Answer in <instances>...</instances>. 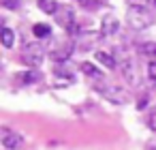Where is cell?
<instances>
[{
    "instance_id": "obj_15",
    "label": "cell",
    "mask_w": 156,
    "mask_h": 150,
    "mask_svg": "<svg viewBox=\"0 0 156 150\" xmlns=\"http://www.w3.org/2000/svg\"><path fill=\"white\" fill-rule=\"evenodd\" d=\"M32 32H34V37L43 39V37H49V35H51V28H49L47 24H34V26H32Z\"/></svg>"
},
{
    "instance_id": "obj_1",
    "label": "cell",
    "mask_w": 156,
    "mask_h": 150,
    "mask_svg": "<svg viewBox=\"0 0 156 150\" xmlns=\"http://www.w3.org/2000/svg\"><path fill=\"white\" fill-rule=\"evenodd\" d=\"M154 20H156L154 11L145 5H130L126 9V24L133 30H145L154 24Z\"/></svg>"
},
{
    "instance_id": "obj_4",
    "label": "cell",
    "mask_w": 156,
    "mask_h": 150,
    "mask_svg": "<svg viewBox=\"0 0 156 150\" xmlns=\"http://www.w3.org/2000/svg\"><path fill=\"white\" fill-rule=\"evenodd\" d=\"M41 60H43V49H41V45H39V43H28V45L24 47V52H22V62L28 64L30 69H37V67L41 64Z\"/></svg>"
},
{
    "instance_id": "obj_19",
    "label": "cell",
    "mask_w": 156,
    "mask_h": 150,
    "mask_svg": "<svg viewBox=\"0 0 156 150\" xmlns=\"http://www.w3.org/2000/svg\"><path fill=\"white\" fill-rule=\"evenodd\" d=\"M147 77H150L152 82H156V62H150V64H147Z\"/></svg>"
},
{
    "instance_id": "obj_10",
    "label": "cell",
    "mask_w": 156,
    "mask_h": 150,
    "mask_svg": "<svg viewBox=\"0 0 156 150\" xmlns=\"http://www.w3.org/2000/svg\"><path fill=\"white\" fill-rule=\"evenodd\" d=\"M101 37H103L101 32H81V35H79V43H81L79 47H81V49H90V47L94 45V41H98Z\"/></svg>"
},
{
    "instance_id": "obj_14",
    "label": "cell",
    "mask_w": 156,
    "mask_h": 150,
    "mask_svg": "<svg viewBox=\"0 0 156 150\" xmlns=\"http://www.w3.org/2000/svg\"><path fill=\"white\" fill-rule=\"evenodd\" d=\"M139 52L150 60V62H156V43H143L139 47Z\"/></svg>"
},
{
    "instance_id": "obj_13",
    "label": "cell",
    "mask_w": 156,
    "mask_h": 150,
    "mask_svg": "<svg viewBox=\"0 0 156 150\" xmlns=\"http://www.w3.org/2000/svg\"><path fill=\"white\" fill-rule=\"evenodd\" d=\"M81 71H83L88 77H92L94 82H101V79H103V73H101L92 62H83V64H81Z\"/></svg>"
},
{
    "instance_id": "obj_20",
    "label": "cell",
    "mask_w": 156,
    "mask_h": 150,
    "mask_svg": "<svg viewBox=\"0 0 156 150\" xmlns=\"http://www.w3.org/2000/svg\"><path fill=\"white\" fill-rule=\"evenodd\" d=\"M5 9H17L20 7V0H2Z\"/></svg>"
},
{
    "instance_id": "obj_11",
    "label": "cell",
    "mask_w": 156,
    "mask_h": 150,
    "mask_svg": "<svg viewBox=\"0 0 156 150\" xmlns=\"http://www.w3.org/2000/svg\"><path fill=\"white\" fill-rule=\"evenodd\" d=\"M37 5H39V9H41L43 13H47V15H56V11L60 9V5L56 2V0H37Z\"/></svg>"
},
{
    "instance_id": "obj_9",
    "label": "cell",
    "mask_w": 156,
    "mask_h": 150,
    "mask_svg": "<svg viewBox=\"0 0 156 150\" xmlns=\"http://www.w3.org/2000/svg\"><path fill=\"white\" fill-rule=\"evenodd\" d=\"M118 32H120V22L113 15H105L103 17V24H101V35L103 37H113Z\"/></svg>"
},
{
    "instance_id": "obj_16",
    "label": "cell",
    "mask_w": 156,
    "mask_h": 150,
    "mask_svg": "<svg viewBox=\"0 0 156 150\" xmlns=\"http://www.w3.org/2000/svg\"><path fill=\"white\" fill-rule=\"evenodd\" d=\"M13 43H15V32L5 26V28H2V45H5V47H13Z\"/></svg>"
},
{
    "instance_id": "obj_21",
    "label": "cell",
    "mask_w": 156,
    "mask_h": 150,
    "mask_svg": "<svg viewBox=\"0 0 156 150\" xmlns=\"http://www.w3.org/2000/svg\"><path fill=\"white\" fill-rule=\"evenodd\" d=\"M150 2H152V5H154V7H156V0H150Z\"/></svg>"
},
{
    "instance_id": "obj_7",
    "label": "cell",
    "mask_w": 156,
    "mask_h": 150,
    "mask_svg": "<svg viewBox=\"0 0 156 150\" xmlns=\"http://www.w3.org/2000/svg\"><path fill=\"white\" fill-rule=\"evenodd\" d=\"M41 73L37 69H28V71H22V73H15V84L20 86H30V84H37L41 82Z\"/></svg>"
},
{
    "instance_id": "obj_5",
    "label": "cell",
    "mask_w": 156,
    "mask_h": 150,
    "mask_svg": "<svg viewBox=\"0 0 156 150\" xmlns=\"http://www.w3.org/2000/svg\"><path fill=\"white\" fill-rule=\"evenodd\" d=\"M73 52H75V43H73V41H62V43H58L49 54H51V60H56L58 64H64Z\"/></svg>"
},
{
    "instance_id": "obj_12",
    "label": "cell",
    "mask_w": 156,
    "mask_h": 150,
    "mask_svg": "<svg viewBox=\"0 0 156 150\" xmlns=\"http://www.w3.org/2000/svg\"><path fill=\"white\" fill-rule=\"evenodd\" d=\"M96 60H98L103 67H107V69H115V67H118L115 56H111V54H107V52H96Z\"/></svg>"
},
{
    "instance_id": "obj_8",
    "label": "cell",
    "mask_w": 156,
    "mask_h": 150,
    "mask_svg": "<svg viewBox=\"0 0 156 150\" xmlns=\"http://www.w3.org/2000/svg\"><path fill=\"white\" fill-rule=\"evenodd\" d=\"M22 135H17L15 131H11V129H2V146L7 148V150H17V148H22Z\"/></svg>"
},
{
    "instance_id": "obj_2",
    "label": "cell",
    "mask_w": 156,
    "mask_h": 150,
    "mask_svg": "<svg viewBox=\"0 0 156 150\" xmlns=\"http://www.w3.org/2000/svg\"><path fill=\"white\" fill-rule=\"evenodd\" d=\"M115 62L120 67V73L126 77V82H130V84H137L139 82V69H137V62L133 60L130 54L118 49L115 52Z\"/></svg>"
},
{
    "instance_id": "obj_6",
    "label": "cell",
    "mask_w": 156,
    "mask_h": 150,
    "mask_svg": "<svg viewBox=\"0 0 156 150\" xmlns=\"http://www.w3.org/2000/svg\"><path fill=\"white\" fill-rule=\"evenodd\" d=\"M56 22H58V26H62L64 30H71L73 26H75V13H73V9L69 7V5H60V9L56 11Z\"/></svg>"
},
{
    "instance_id": "obj_18",
    "label": "cell",
    "mask_w": 156,
    "mask_h": 150,
    "mask_svg": "<svg viewBox=\"0 0 156 150\" xmlns=\"http://www.w3.org/2000/svg\"><path fill=\"white\" fill-rule=\"evenodd\" d=\"M147 126H150L152 131H156V107H152L150 114H147Z\"/></svg>"
},
{
    "instance_id": "obj_3",
    "label": "cell",
    "mask_w": 156,
    "mask_h": 150,
    "mask_svg": "<svg viewBox=\"0 0 156 150\" xmlns=\"http://www.w3.org/2000/svg\"><path fill=\"white\" fill-rule=\"evenodd\" d=\"M96 88H98V92L107 99V101H111V103H115V105H124L126 101H128V92L124 90V88H120V86H115V84H96Z\"/></svg>"
},
{
    "instance_id": "obj_17",
    "label": "cell",
    "mask_w": 156,
    "mask_h": 150,
    "mask_svg": "<svg viewBox=\"0 0 156 150\" xmlns=\"http://www.w3.org/2000/svg\"><path fill=\"white\" fill-rule=\"evenodd\" d=\"M77 2H79L83 9H88V11H96V9L101 7L103 0H77Z\"/></svg>"
}]
</instances>
